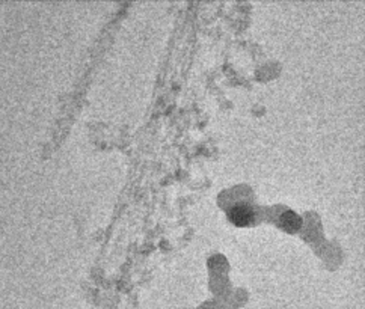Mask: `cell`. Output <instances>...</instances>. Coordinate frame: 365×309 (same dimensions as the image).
Masks as SVG:
<instances>
[{
	"label": "cell",
	"mask_w": 365,
	"mask_h": 309,
	"mask_svg": "<svg viewBox=\"0 0 365 309\" xmlns=\"http://www.w3.org/2000/svg\"><path fill=\"white\" fill-rule=\"evenodd\" d=\"M228 217L236 226H248L257 216L256 207L248 200H232L227 208Z\"/></svg>",
	"instance_id": "6da1fadb"
},
{
	"label": "cell",
	"mask_w": 365,
	"mask_h": 309,
	"mask_svg": "<svg viewBox=\"0 0 365 309\" xmlns=\"http://www.w3.org/2000/svg\"><path fill=\"white\" fill-rule=\"evenodd\" d=\"M278 226L287 233H296L302 226V219L299 217L292 210H282V213L278 214V220H276Z\"/></svg>",
	"instance_id": "7a4b0ae2"
}]
</instances>
